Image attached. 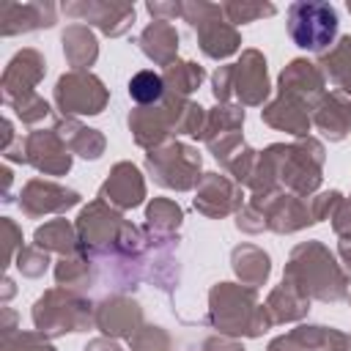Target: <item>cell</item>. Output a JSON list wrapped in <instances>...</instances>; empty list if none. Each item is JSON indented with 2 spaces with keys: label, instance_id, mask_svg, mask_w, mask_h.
I'll return each mask as SVG.
<instances>
[{
  "label": "cell",
  "instance_id": "1",
  "mask_svg": "<svg viewBox=\"0 0 351 351\" xmlns=\"http://www.w3.org/2000/svg\"><path fill=\"white\" fill-rule=\"evenodd\" d=\"M288 30L296 47L318 52L337 36V11L329 3H293L288 8Z\"/></svg>",
  "mask_w": 351,
  "mask_h": 351
},
{
  "label": "cell",
  "instance_id": "2",
  "mask_svg": "<svg viewBox=\"0 0 351 351\" xmlns=\"http://www.w3.org/2000/svg\"><path fill=\"white\" fill-rule=\"evenodd\" d=\"M129 93H132L134 101H140V104H151V101H156V99L162 96V77L154 74V71H140V74L132 77V82H129Z\"/></svg>",
  "mask_w": 351,
  "mask_h": 351
}]
</instances>
